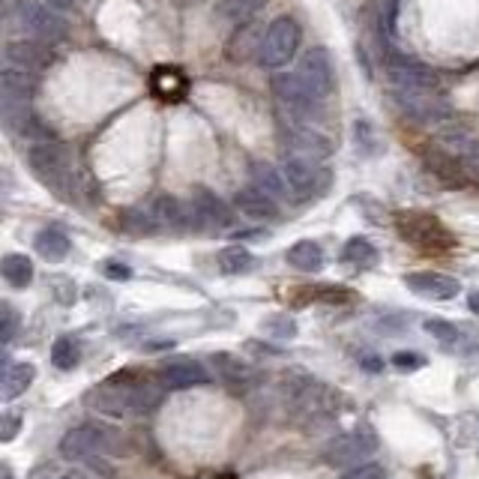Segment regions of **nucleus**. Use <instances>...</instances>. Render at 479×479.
Here are the masks:
<instances>
[{"label":"nucleus","mask_w":479,"mask_h":479,"mask_svg":"<svg viewBox=\"0 0 479 479\" xmlns=\"http://www.w3.org/2000/svg\"><path fill=\"white\" fill-rule=\"evenodd\" d=\"M162 380L153 371H135V369H123L114 371L109 380H102L93 389V407L105 416L114 420H126V416L147 414L162 402Z\"/></svg>","instance_id":"f257e3e1"},{"label":"nucleus","mask_w":479,"mask_h":479,"mask_svg":"<svg viewBox=\"0 0 479 479\" xmlns=\"http://www.w3.org/2000/svg\"><path fill=\"white\" fill-rule=\"evenodd\" d=\"M28 165L37 174V180L51 186L60 195H73L75 189V174H73V156L64 144L55 141H37L28 150Z\"/></svg>","instance_id":"f03ea898"},{"label":"nucleus","mask_w":479,"mask_h":479,"mask_svg":"<svg viewBox=\"0 0 479 479\" xmlns=\"http://www.w3.org/2000/svg\"><path fill=\"white\" fill-rule=\"evenodd\" d=\"M13 24L19 28L24 39L37 42H60L66 37V22L57 10H51L42 0H15L13 4Z\"/></svg>","instance_id":"7ed1b4c3"},{"label":"nucleus","mask_w":479,"mask_h":479,"mask_svg":"<svg viewBox=\"0 0 479 479\" xmlns=\"http://www.w3.org/2000/svg\"><path fill=\"white\" fill-rule=\"evenodd\" d=\"M398 109H402L407 118H414L416 123H425V126H440L452 118L449 100L440 87H420V91H393Z\"/></svg>","instance_id":"20e7f679"},{"label":"nucleus","mask_w":479,"mask_h":479,"mask_svg":"<svg viewBox=\"0 0 479 479\" xmlns=\"http://www.w3.org/2000/svg\"><path fill=\"white\" fill-rule=\"evenodd\" d=\"M300 24L294 19H288V15H279L276 22H270L267 33H264V42H261V66L267 69H282L288 66L291 60H294L297 48H300Z\"/></svg>","instance_id":"39448f33"},{"label":"nucleus","mask_w":479,"mask_h":479,"mask_svg":"<svg viewBox=\"0 0 479 479\" xmlns=\"http://www.w3.org/2000/svg\"><path fill=\"white\" fill-rule=\"evenodd\" d=\"M270 87H273L276 102L282 105V111L291 118V123H309V118H312L318 111V105H321V100L309 91L297 73H276Z\"/></svg>","instance_id":"423d86ee"},{"label":"nucleus","mask_w":479,"mask_h":479,"mask_svg":"<svg viewBox=\"0 0 479 479\" xmlns=\"http://www.w3.org/2000/svg\"><path fill=\"white\" fill-rule=\"evenodd\" d=\"M282 174H285L291 195L300 201L318 198V195L327 192V186H330V171L318 162H312V159L288 156L285 162H282Z\"/></svg>","instance_id":"0eeeda50"},{"label":"nucleus","mask_w":479,"mask_h":479,"mask_svg":"<svg viewBox=\"0 0 479 479\" xmlns=\"http://www.w3.org/2000/svg\"><path fill=\"white\" fill-rule=\"evenodd\" d=\"M398 234L407 243L420 246V249H449V246H456L449 231L425 213H398Z\"/></svg>","instance_id":"6e6552de"},{"label":"nucleus","mask_w":479,"mask_h":479,"mask_svg":"<svg viewBox=\"0 0 479 479\" xmlns=\"http://www.w3.org/2000/svg\"><path fill=\"white\" fill-rule=\"evenodd\" d=\"M375 449H378L375 434H371L369 425H360V429L342 434V438H335L327 447V461L335 467H360L369 456H375Z\"/></svg>","instance_id":"1a4fd4ad"},{"label":"nucleus","mask_w":479,"mask_h":479,"mask_svg":"<svg viewBox=\"0 0 479 479\" xmlns=\"http://www.w3.org/2000/svg\"><path fill=\"white\" fill-rule=\"evenodd\" d=\"M105 449H111V434L100 425H78L60 440V456L66 461H96Z\"/></svg>","instance_id":"9d476101"},{"label":"nucleus","mask_w":479,"mask_h":479,"mask_svg":"<svg viewBox=\"0 0 479 479\" xmlns=\"http://www.w3.org/2000/svg\"><path fill=\"white\" fill-rule=\"evenodd\" d=\"M387 73L393 91H420V87H440L438 75L420 60L402 55V51H389L387 55Z\"/></svg>","instance_id":"9b49d317"},{"label":"nucleus","mask_w":479,"mask_h":479,"mask_svg":"<svg viewBox=\"0 0 479 479\" xmlns=\"http://www.w3.org/2000/svg\"><path fill=\"white\" fill-rule=\"evenodd\" d=\"M297 75L303 78V84L312 91L318 100H324V96H330L333 84H335V69H333V60L327 55L324 48H312L306 51L303 57H300L297 64Z\"/></svg>","instance_id":"f8f14e48"},{"label":"nucleus","mask_w":479,"mask_h":479,"mask_svg":"<svg viewBox=\"0 0 479 479\" xmlns=\"http://www.w3.org/2000/svg\"><path fill=\"white\" fill-rule=\"evenodd\" d=\"M189 207H192V228L198 231H225L234 222V213H231L228 204L207 189L195 192Z\"/></svg>","instance_id":"ddd939ff"},{"label":"nucleus","mask_w":479,"mask_h":479,"mask_svg":"<svg viewBox=\"0 0 479 479\" xmlns=\"http://www.w3.org/2000/svg\"><path fill=\"white\" fill-rule=\"evenodd\" d=\"M285 144L291 150V156L312 159V162H324V159L333 153L330 138L321 135L318 129H312L309 123H291L285 132Z\"/></svg>","instance_id":"4468645a"},{"label":"nucleus","mask_w":479,"mask_h":479,"mask_svg":"<svg viewBox=\"0 0 479 479\" xmlns=\"http://www.w3.org/2000/svg\"><path fill=\"white\" fill-rule=\"evenodd\" d=\"M156 375L162 380L165 389H189V387H201V384H210L213 380V375L201 366L198 360H186V357L165 360Z\"/></svg>","instance_id":"2eb2a0df"},{"label":"nucleus","mask_w":479,"mask_h":479,"mask_svg":"<svg viewBox=\"0 0 479 479\" xmlns=\"http://www.w3.org/2000/svg\"><path fill=\"white\" fill-rule=\"evenodd\" d=\"M405 285L414 294L429 300H452L461 291L458 279L447 276V273H411V276H405Z\"/></svg>","instance_id":"dca6fc26"},{"label":"nucleus","mask_w":479,"mask_h":479,"mask_svg":"<svg viewBox=\"0 0 479 479\" xmlns=\"http://www.w3.org/2000/svg\"><path fill=\"white\" fill-rule=\"evenodd\" d=\"M4 64H13V66H22V69H30V73H37V69L51 64V57H48V51H46V42H37V39H10V42H6Z\"/></svg>","instance_id":"f3484780"},{"label":"nucleus","mask_w":479,"mask_h":479,"mask_svg":"<svg viewBox=\"0 0 479 479\" xmlns=\"http://www.w3.org/2000/svg\"><path fill=\"white\" fill-rule=\"evenodd\" d=\"M159 228H192V207L189 201H180L174 195H159L147 204Z\"/></svg>","instance_id":"a211bd4d"},{"label":"nucleus","mask_w":479,"mask_h":479,"mask_svg":"<svg viewBox=\"0 0 479 479\" xmlns=\"http://www.w3.org/2000/svg\"><path fill=\"white\" fill-rule=\"evenodd\" d=\"M425 162H429V171L438 177L440 183L447 186H467L470 183V171L467 165L461 162L458 156H452L449 150H431L429 156H425Z\"/></svg>","instance_id":"6ab92c4d"},{"label":"nucleus","mask_w":479,"mask_h":479,"mask_svg":"<svg viewBox=\"0 0 479 479\" xmlns=\"http://www.w3.org/2000/svg\"><path fill=\"white\" fill-rule=\"evenodd\" d=\"M234 207L243 213V216L249 219H276L279 216V207H276V198H270L267 192H261L258 186H246V189H240L234 195Z\"/></svg>","instance_id":"aec40b11"},{"label":"nucleus","mask_w":479,"mask_h":479,"mask_svg":"<svg viewBox=\"0 0 479 479\" xmlns=\"http://www.w3.org/2000/svg\"><path fill=\"white\" fill-rule=\"evenodd\" d=\"M33 91H37V78H33L30 69L4 64V73H0V96H6V100H28L30 102Z\"/></svg>","instance_id":"412c9836"},{"label":"nucleus","mask_w":479,"mask_h":479,"mask_svg":"<svg viewBox=\"0 0 479 479\" xmlns=\"http://www.w3.org/2000/svg\"><path fill=\"white\" fill-rule=\"evenodd\" d=\"M33 375H37V369H33V362H4V380H0V396L6 398V402H13V398H19L24 389L33 384Z\"/></svg>","instance_id":"4be33fe9"},{"label":"nucleus","mask_w":479,"mask_h":479,"mask_svg":"<svg viewBox=\"0 0 479 479\" xmlns=\"http://www.w3.org/2000/svg\"><path fill=\"white\" fill-rule=\"evenodd\" d=\"M33 249H37V255H42L48 264H57L69 255L73 243H69V237L60 228H42L37 240H33Z\"/></svg>","instance_id":"5701e85b"},{"label":"nucleus","mask_w":479,"mask_h":479,"mask_svg":"<svg viewBox=\"0 0 479 479\" xmlns=\"http://www.w3.org/2000/svg\"><path fill=\"white\" fill-rule=\"evenodd\" d=\"M288 264L300 273H318L324 267V249L315 243V240H300L288 249Z\"/></svg>","instance_id":"b1692460"},{"label":"nucleus","mask_w":479,"mask_h":479,"mask_svg":"<svg viewBox=\"0 0 479 479\" xmlns=\"http://www.w3.org/2000/svg\"><path fill=\"white\" fill-rule=\"evenodd\" d=\"M252 180H255V186H258L261 192H267L270 198H276V201L285 198V195H291L282 168H273L270 162H258V165H255L252 168Z\"/></svg>","instance_id":"393cba45"},{"label":"nucleus","mask_w":479,"mask_h":479,"mask_svg":"<svg viewBox=\"0 0 479 479\" xmlns=\"http://www.w3.org/2000/svg\"><path fill=\"white\" fill-rule=\"evenodd\" d=\"M213 369H216V375L231 387L243 389L252 384V369L246 366V362H240L237 357H231V353H216V357H213Z\"/></svg>","instance_id":"a878e982"},{"label":"nucleus","mask_w":479,"mask_h":479,"mask_svg":"<svg viewBox=\"0 0 479 479\" xmlns=\"http://www.w3.org/2000/svg\"><path fill=\"white\" fill-rule=\"evenodd\" d=\"M0 273H4V279L10 282L13 288H28L33 282V261L28 255L10 252L4 261H0Z\"/></svg>","instance_id":"bb28decb"},{"label":"nucleus","mask_w":479,"mask_h":479,"mask_svg":"<svg viewBox=\"0 0 479 479\" xmlns=\"http://www.w3.org/2000/svg\"><path fill=\"white\" fill-rule=\"evenodd\" d=\"M342 261L351 264V267L369 270V267H375L378 252H375V246H371L366 237H351L348 243H344V249H342Z\"/></svg>","instance_id":"cd10ccee"},{"label":"nucleus","mask_w":479,"mask_h":479,"mask_svg":"<svg viewBox=\"0 0 479 479\" xmlns=\"http://www.w3.org/2000/svg\"><path fill=\"white\" fill-rule=\"evenodd\" d=\"M216 264L225 276H240V273H246L252 267V252L246 249V246H225V249L216 255Z\"/></svg>","instance_id":"c85d7f7f"},{"label":"nucleus","mask_w":479,"mask_h":479,"mask_svg":"<svg viewBox=\"0 0 479 479\" xmlns=\"http://www.w3.org/2000/svg\"><path fill=\"white\" fill-rule=\"evenodd\" d=\"M78 360H82V351H78V344L73 339H57L55 348H51V362H55V369L60 371H69L78 366Z\"/></svg>","instance_id":"c756f323"},{"label":"nucleus","mask_w":479,"mask_h":479,"mask_svg":"<svg viewBox=\"0 0 479 479\" xmlns=\"http://www.w3.org/2000/svg\"><path fill=\"white\" fill-rule=\"evenodd\" d=\"M425 333L431 335V339H438L440 344H447V348H452L458 339H461V330L452 321H443V318H429V321L422 324Z\"/></svg>","instance_id":"7c9ffc66"},{"label":"nucleus","mask_w":479,"mask_h":479,"mask_svg":"<svg viewBox=\"0 0 479 479\" xmlns=\"http://www.w3.org/2000/svg\"><path fill=\"white\" fill-rule=\"evenodd\" d=\"M261 4L264 0H225V15H231L237 24H246L261 10Z\"/></svg>","instance_id":"2f4dec72"},{"label":"nucleus","mask_w":479,"mask_h":479,"mask_svg":"<svg viewBox=\"0 0 479 479\" xmlns=\"http://www.w3.org/2000/svg\"><path fill=\"white\" fill-rule=\"evenodd\" d=\"M0 315H4V321H0V342L10 344L15 330H19V315H15V309L10 303L0 306Z\"/></svg>","instance_id":"473e14b6"},{"label":"nucleus","mask_w":479,"mask_h":479,"mask_svg":"<svg viewBox=\"0 0 479 479\" xmlns=\"http://www.w3.org/2000/svg\"><path fill=\"white\" fill-rule=\"evenodd\" d=\"M378 28H380V33H387V37H393L396 33V0H380Z\"/></svg>","instance_id":"72a5a7b5"},{"label":"nucleus","mask_w":479,"mask_h":479,"mask_svg":"<svg viewBox=\"0 0 479 479\" xmlns=\"http://www.w3.org/2000/svg\"><path fill=\"white\" fill-rule=\"evenodd\" d=\"M22 420H24V416H22L19 411H6L4 416H0V440L10 443V440L15 438V434H19Z\"/></svg>","instance_id":"f704fd0d"},{"label":"nucleus","mask_w":479,"mask_h":479,"mask_svg":"<svg viewBox=\"0 0 479 479\" xmlns=\"http://www.w3.org/2000/svg\"><path fill=\"white\" fill-rule=\"evenodd\" d=\"M264 327H267V333H273V335H279V339H291V335H294V333H297V327H294V321H291V318H285V315L267 318V321H264Z\"/></svg>","instance_id":"c9c22d12"},{"label":"nucleus","mask_w":479,"mask_h":479,"mask_svg":"<svg viewBox=\"0 0 479 479\" xmlns=\"http://www.w3.org/2000/svg\"><path fill=\"white\" fill-rule=\"evenodd\" d=\"M353 138H357V147H362L366 153H375L378 141H375V132H371V126H369L366 120L353 123Z\"/></svg>","instance_id":"e433bc0d"},{"label":"nucleus","mask_w":479,"mask_h":479,"mask_svg":"<svg viewBox=\"0 0 479 479\" xmlns=\"http://www.w3.org/2000/svg\"><path fill=\"white\" fill-rule=\"evenodd\" d=\"M393 366L396 369H402V371H414V369H422L425 366V360L420 357V353H411V351H398L396 357H393Z\"/></svg>","instance_id":"4c0bfd02"},{"label":"nucleus","mask_w":479,"mask_h":479,"mask_svg":"<svg viewBox=\"0 0 479 479\" xmlns=\"http://www.w3.org/2000/svg\"><path fill=\"white\" fill-rule=\"evenodd\" d=\"M344 479H387V474L378 465H360V467H351V474Z\"/></svg>","instance_id":"58836bf2"},{"label":"nucleus","mask_w":479,"mask_h":479,"mask_svg":"<svg viewBox=\"0 0 479 479\" xmlns=\"http://www.w3.org/2000/svg\"><path fill=\"white\" fill-rule=\"evenodd\" d=\"M102 273H105V276H109V279H118V282L132 279V270L126 267V264H120V261H105Z\"/></svg>","instance_id":"ea45409f"},{"label":"nucleus","mask_w":479,"mask_h":479,"mask_svg":"<svg viewBox=\"0 0 479 479\" xmlns=\"http://www.w3.org/2000/svg\"><path fill=\"white\" fill-rule=\"evenodd\" d=\"M42 4H48L51 10H57V13H69V10H75L78 0H42Z\"/></svg>","instance_id":"a19ab883"},{"label":"nucleus","mask_w":479,"mask_h":479,"mask_svg":"<svg viewBox=\"0 0 479 479\" xmlns=\"http://www.w3.org/2000/svg\"><path fill=\"white\" fill-rule=\"evenodd\" d=\"M467 306H470V312L479 315V288L476 291H470V297H467Z\"/></svg>","instance_id":"79ce46f5"},{"label":"nucleus","mask_w":479,"mask_h":479,"mask_svg":"<svg viewBox=\"0 0 479 479\" xmlns=\"http://www.w3.org/2000/svg\"><path fill=\"white\" fill-rule=\"evenodd\" d=\"M46 479H82V474H66V476H46Z\"/></svg>","instance_id":"37998d69"},{"label":"nucleus","mask_w":479,"mask_h":479,"mask_svg":"<svg viewBox=\"0 0 479 479\" xmlns=\"http://www.w3.org/2000/svg\"><path fill=\"white\" fill-rule=\"evenodd\" d=\"M216 479H234V476H216Z\"/></svg>","instance_id":"c03bdc74"}]
</instances>
